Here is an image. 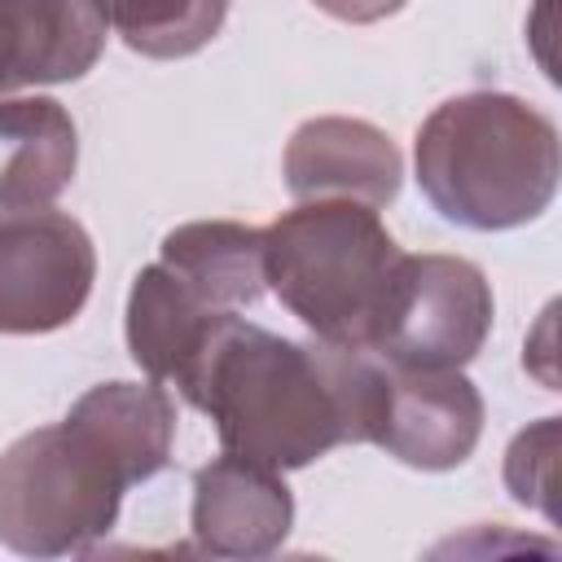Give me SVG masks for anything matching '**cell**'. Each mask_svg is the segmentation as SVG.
Returning a JSON list of instances; mask_svg holds the SVG:
<instances>
[{
  "label": "cell",
  "instance_id": "cell-7",
  "mask_svg": "<svg viewBox=\"0 0 562 562\" xmlns=\"http://www.w3.org/2000/svg\"><path fill=\"white\" fill-rule=\"evenodd\" d=\"M483 439V395L461 369L386 364L378 448L413 470H457Z\"/></svg>",
  "mask_w": 562,
  "mask_h": 562
},
{
  "label": "cell",
  "instance_id": "cell-12",
  "mask_svg": "<svg viewBox=\"0 0 562 562\" xmlns=\"http://www.w3.org/2000/svg\"><path fill=\"white\" fill-rule=\"evenodd\" d=\"M220 316H228V312L211 307L171 268L145 263L127 290V316H123L127 351L145 378L176 386L184 378V369L198 360V351L206 347Z\"/></svg>",
  "mask_w": 562,
  "mask_h": 562
},
{
  "label": "cell",
  "instance_id": "cell-10",
  "mask_svg": "<svg viewBox=\"0 0 562 562\" xmlns=\"http://www.w3.org/2000/svg\"><path fill=\"white\" fill-rule=\"evenodd\" d=\"M97 0H0V97L83 79L105 53Z\"/></svg>",
  "mask_w": 562,
  "mask_h": 562
},
{
  "label": "cell",
  "instance_id": "cell-9",
  "mask_svg": "<svg viewBox=\"0 0 562 562\" xmlns=\"http://www.w3.org/2000/svg\"><path fill=\"white\" fill-rule=\"evenodd\" d=\"M285 189L307 198H351L364 206H391L400 198L404 158L400 145L369 119L316 114L299 123L281 154Z\"/></svg>",
  "mask_w": 562,
  "mask_h": 562
},
{
  "label": "cell",
  "instance_id": "cell-13",
  "mask_svg": "<svg viewBox=\"0 0 562 562\" xmlns=\"http://www.w3.org/2000/svg\"><path fill=\"white\" fill-rule=\"evenodd\" d=\"M158 263L171 268L189 290H198L220 312H241L268 290L263 228H250L237 220L176 224L158 246Z\"/></svg>",
  "mask_w": 562,
  "mask_h": 562
},
{
  "label": "cell",
  "instance_id": "cell-15",
  "mask_svg": "<svg viewBox=\"0 0 562 562\" xmlns=\"http://www.w3.org/2000/svg\"><path fill=\"white\" fill-rule=\"evenodd\" d=\"M97 9L132 53L154 61L202 53L228 22V0H97Z\"/></svg>",
  "mask_w": 562,
  "mask_h": 562
},
{
  "label": "cell",
  "instance_id": "cell-14",
  "mask_svg": "<svg viewBox=\"0 0 562 562\" xmlns=\"http://www.w3.org/2000/svg\"><path fill=\"white\" fill-rule=\"evenodd\" d=\"M79 417L132 474V483L154 479L171 461L176 439V404L162 382H97L75 404Z\"/></svg>",
  "mask_w": 562,
  "mask_h": 562
},
{
  "label": "cell",
  "instance_id": "cell-4",
  "mask_svg": "<svg viewBox=\"0 0 562 562\" xmlns=\"http://www.w3.org/2000/svg\"><path fill=\"white\" fill-rule=\"evenodd\" d=\"M136 487L127 465L79 422L61 417L0 452V544L22 558L88 553Z\"/></svg>",
  "mask_w": 562,
  "mask_h": 562
},
{
  "label": "cell",
  "instance_id": "cell-6",
  "mask_svg": "<svg viewBox=\"0 0 562 562\" xmlns=\"http://www.w3.org/2000/svg\"><path fill=\"white\" fill-rule=\"evenodd\" d=\"M97 281L88 228L53 206L0 211V334L66 329Z\"/></svg>",
  "mask_w": 562,
  "mask_h": 562
},
{
  "label": "cell",
  "instance_id": "cell-16",
  "mask_svg": "<svg viewBox=\"0 0 562 562\" xmlns=\"http://www.w3.org/2000/svg\"><path fill=\"white\" fill-rule=\"evenodd\" d=\"M553 465H558V417H540L527 430H518L505 448V487L518 505L540 509L549 522L553 509Z\"/></svg>",
  "mask_w": 562,
  "mask_h": 562
},
{
  "label": "cell",
  "instance_id": "cell-8",
  "mask_svg": "<svg viewBox=\"0 0 562 562\" xmlns=\"http://www.w3.org/2000/svg\"><path fill=\"white\" fill-rule=\"evenodd\" d=\"M294 527V496L281 470L224 452L193 474L189 531L206 558H268Z\"/></svg>",
  "mask_w": 562,
  "mask_h": 562
},
{
  "label": "cell",
  "instance_id": "cell-1",
  "mask_svg": "<svg viewBox=\"0 0 562 562\" xmlns=\"http://www.w3.org/2000/svg\"><path fill=\"white\" fill-rule=\"evenodd\" d=\"M176 391L215 422L224 452L285 474L338 443H378L386 360L325 338L294 342L228 312Z\"/></svg>",
  "mask_w": 562,
  "mask_h": 562
},
{
  "label": "cell",
  "instance_id": "cell-3",
  "mask_svg": "<svg viewBox=\"0 0 562 562\" xmlns=\"http://www.w3.org/2000/svg\"><path fill=\"white\" fill-rule=\"evenodd\" d=\"M400 259L378 211L351 198H307L263 228L268 290L312 338L338 347L373 351Z\"/></svg>",
  "mask_w": 562,
  "mask_h": 562
},
{
  "label": "cell",
  "instance_id": "cell-17",
  "mask_svg": "<svg viewBox=\"0 0 562 562\" xmlns=\"http://www.w3.org/2000/svg\"><path fill=\"white\" fill-rule=\"evenodd\" d=\"M321 13L338 18V22H351V26H369V22H382L391 13H400L408 0H312Z\"/></svg>",
  "mask_w": 562,
  "mask_h": 562
},
{
  "label": "cell",
  "instance_id": "cell-5",
  "mask_svg": "<svg viewBox=\"0 0 562 562\" xmlns=\"http://www.w3.org/2000/svg\"><path fill=\"white\" fill-rule=\"evenodd\" d=\"M492 285L461 255H404L373 351L400 369H465L492 334Z\"/></svg>",
  "mask_w": 562,
  "mask_h": 562
},
{
  "label": "cell",
  "instance_id": "cell-2",
  "mask_svg": "<svg viewBox=\"0 0 562 562\" xmlns=\"http://www.w3.org/2000/svg\"><path fill=\"white\" fill-rule=\"evenodd\" d=\"M417 189L461 228L505 233L553 206L562 149L553 119L514 92H457L439 101L413 140Z\"/></svg>",
  "mask_w": 562,
  "mask_h": 562
},
{
  "label": "cell",
  "instance_id": "cell-11",
  "mask_svg": "<svg viewBox=\"0 0 562 562\" xmlns=\"http://www.w3.org/2000/svg\"><path fill=\"white\" fill-rule=\"evenodd\" d=\"M79 167V132L53 97H0V211L53 206Z\"/></svg>",
  "mask_w": 562,
  "mask_h": 562
}]
</instances>
